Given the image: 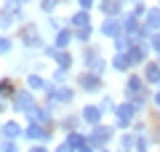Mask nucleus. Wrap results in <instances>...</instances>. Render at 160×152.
I'll list each match as a JSON object with an SVG mask.
<instances>
[{
	"instance_id": "nucleus-47",
	"label": "nucleus",
	"mask_w": 160,
	"mask_h": 152,
	"mask_svg": "<svg viewBox=\"0 0 160 152\" xmlns=\"http://www.w3.org/2000/svg\"><path fill=\"white\" fill-rule=\"evenodd\" d=\"M78 152H99V149H96V147H93V144H91V141H86V144L80 147V149H78Z\"/></svg>"
},
{
	"instance_id": "nucleus-54",
	"label": "nucleus",
	"mask_w": 160,
	"mask_h": 152,
	"mask_svg": "<svg viewBox=\"0 0 160 152\" xmlns=\"http://www.w3.org/2000/svg\"><path fill=\"white\" fill-rule=\"evenodd\" d=\"M158 88H160V83H158Z\"/></svg>"
},
{
	"instance_id": "nucleus-19",
	"label": "nucleus",
	"mask_w": 160,
	"mask_h": 152,
	"mask_svg": "<svg viewBox=\"0 0 160 152\" xmlns=\"http://www.w3.org/2000/svg\"><path fill=\"white\" fill-rule=\"evenodd\" d=\"M96 11L102 13V16H123V13H126V6H123L120 0H99Z\"/></svg>"
},
{
	"instance_id": "nucleus-36",
	"label": "nucleus",
	"mask_w": 160,
	"mask_h": 152,
	"mask_svg": "<svg viewBox=\"0 0 160 152\" xmlns=\"http://www.w3.org/2000/svg\"><path fill=\"white\" fill-rule=\"evenodd\" d=\"M149 147H152L149 136L147 134H136V149H133V152H149Z\"/></svg>"
},
{
	"instance_id": "nucleus-33",
	"label": "nucleus",
	"mask_w": 160,
	"mask_h": 152,
	"mask_svg": "<svg viewBox=\"0 0 160 152\" xmlns=\"http://www.w3.org/2000/svg\"><path fill=\"white\" fill-rule=\"evenodd\" d=\"M13 48H16V43L11 35H0V56H11Z\"/></svg>"
},
{
	"instance_id": "nucleus-37",
	"label": "nucleus",
	"mask_w": 160,
	"mask_h": 152,
	"mask_svg": "<svg viewBox=\"0 0 160 152\" xmlns=\"http://www.w3.org/2000/svg\"><path fill=\"white\" fill-rule=\"evenodd\" d=\"M91 69H93V72H96V75H104V72H107V69H109V59H104V53H102V56H99L96 62L91 64Z\"/></svg>"
},
{
	"instance_id": "nucleus-8",
	"label": "nucleus",
	"mask_w": 160,
	"mask_h": 152,
	"mask_svg": "<svg viewBox=\"0 0 160 152\" xmlns=\"http://www.w3.org/2000/svg\"><path fill=\"white\" fill-rule=\"evenodd\" d=\"M53 131L56 128H48V125H43V123H38V120H29L27 125H24V136L22 139L24 141H43V144H51L53 141Z\"/></svg>"
},
{
	"instance_id": "nucleus-16",
	"label": "nucleus",
	"mask_w": 160,
	"mask_h": 152,
	"mask_svg": "<svg viewBox=\"0 0 160 152\" xmlns=\"http://www.w3.org/2000/svg\"><path fill=\"white\" fill-rule=\"evenodd\" d=\"M152 91H155L152 85H147V88H144V91H139V94H133L131 99H128V101H131V104H133V107H136L139 118H142V115L147 112V107H152Z\"/></svg>"
},
{
	"instance_id": "nucleus-12",
	"label": "nucleus",
	"mask_w": 160,
	"mask_h": 152,
	"mask_svg": "<svg viewBox=\"0 0 160 152\" xmlns=\"http://www.w3.org/2000/svg\"><path fill=\"white\" fill-rule=\"evenodd\" d=\"M128 59H131L133 69H142L144 64L152 59V48H149V43H133L131 48H128Z\"/></svg>"
},
{
	"instance_id": "nucleus-28",
	"label": "nucleus",
	"mask_w": 160,
	"mask_h": 152,
	"mask_svg": "<svg viewBox=\"0 0 160 152\" xmlns=\"http://www.w3.org/2000/svg\"><path fill=\"white\" fill-rule=\"evenodd\" d=\"M16 24H19V22H16V16L0 6V35H11V29L16 27Z\"/></svg>"
},
{
	"instance_id": "nucleus-11",
	"label": "nucleus",
	"mask_w": 160,
	"mask_h": 152,
	"mask_svg": "<svg viewBox=\"0 0 160 152\" xmlns=\"http://www.w3.org/2000/svg\"><path fill=\"white\" fill-rule=\"evenodd\" d=\"M120 32H123V19L120 16H102V22H99V27H96V35L112 40V38H118Z\"/></svg>"
},
{
	"instance_id": "nucleus-6",
	"label": "nucleus",
	"mask_w": 160,
	"mask_h": 152,
	"mask_svg": "<svg viewBox=\"0 0 160 152\" xmlns=\"http://www.w3.org/2000/svg\"><path fill=\"white\" fill-rule=\"evenodd\" d=\"M8 104H11V109L16 115H27L29 109L38 107L40 101H38V94H35V91H29L27 85H22V88H16V94H13V99L8 101Z\"/></svg>"
},
{
	"instance_id": "nucleus-31",
	"label": "nucleus",
	"mask_w": 160,
	"mask_h": 152,
	"mask_svg": "<svg viewBox=\"0 0 160 152\" xmlns=\"http://www.w3.org/2000/svg\"><path fill=\"white\" fill-rule=\"evenodd\" d=\"M13 94H16V83H13V78H8V75H6V78H0V96L11 101Z\"/></svg>"
},
{
	"instance_id": "nucleus-32",
	"label": "nucleus",
	"mask_w": 160,
	"mask_h": 152,
	"mask_svg": "<svg viewBox=\"0 0 160 152\" xmlns=\"http://www.w3.org/2000/svg\"><path fill=\"white\" fill-rule=\"evenodd\" d=\"M59 6H62V0H38V8L43 16H53L59 11Z\"/></svg>"
},
{
	"instance_id": "nucleus-51",
	"label": "nucleus",
	"mask_w": 160,
	"mask_h": 152,
	"mask_svg": "<svg viewBox=\"0 0 160 152\" xmlns=\"http://www.w3.org/2000/svg\"><path fill=\"white\" fill-rule=\"evenodd\" d=\"M22 3H24V6H29V3H32V0H22Z\"/></svg>"
},
{
	"instance_id": "nucleus-2",
	"label": "nucleus",
	"mask_w": 160,
	"mask_h": 152,
	"mask_svg": "<svg viewBox=\"0 0 160 152\" xmlns=\"http://www.w3.org/2000/svg\"><path fill=\"white\" fill-rule=\"evenodd\" d=\"M19 43H22L27 51H43L48 45L46 38L40 35V27L35 22H22L19 24Z\"/></svg>"
},
{
	"instance_id": "nucleus-27",
	"label": "nucleus",
	"mask_w": 160,
	"mask_h": 152,
	"mask_svg": "<svg viewBox=\"0 0 160 152\" xmlns=\"http://www.w3.org/2000/svg\"><path fill=\"white\" fill-rule=\"evenodd\" d=\"M64 141H67V144L72 147L75 152H78L80 147H83V144L88 141V134H86L83 128H78V131H67V134H64Z\"/></svg>"
},
{
	"instance_id": "nucleus-13",
	"label": "nucleus",
	"mask_w": 160,
	"mask_h": 152,
	"mask_svg": "<svg viewBox=\"0 0 160 152\" xmlns=\"http://www.w3.org/2000/svg\"><path fill=\"white\" fill-rule=\"evenodd\" d=\"M80 115H83V123L91 128V125H99V123H104V109H102V104L99 101H88V104H83L80 107Z\"/></svg>"
},
{
	"instance_id": "nucleus-39",
	"label": "nucleus",
	"mask_w": 160,
	"mask_h": 152,
	"mask_svg": "<svg viewBox=\"0 0 160 152\" xmlns=\"http://www.w3.org/2000/svg\"><path fill=\"white\" fill-rule=\"evenodd\" d=\"M147 3H144V0H136V3H133V6H131V13H133V16H139V19H144V13H147Z\"/></svg>"
},
{
	"instance_id": "nucleus-29",
	"label": "nucleus",
	"mask_w": 160,
	"mask_h": 152,
	"mask_svg": "<svg viewBox=\"0 0 160 152\" xmlns=\"http://www.w3.org/2000/svg\"><path fill=\"white\" fill-rule=\"evenodd\" d=\"M93 35H96V24L83 27V29H75V43L78 45H88V43H93Z\"/></svg>"
},
{
	"instance_id": "nucleus-42",
	"label": "nucleus",
	"mask_w": 160,
	"mask_h": 152,
	"mask_svg": "<svg viewBox=\"0 0 160 152\" xmlns=\"http://www.w3.org/2000/svg\"><path fill=\"white\" fill-rule=\"evenodd\" d=\"M24 152H53V149H51V144H43V141H32V144H29Z\"/></svg>"
},
{
	"instance_id": "nucleus-30",
	"label": "nucleus",
	"mask_w": 160,
	"mask_h": 152,
	"mask_svg": "<svg viewBox=\"0 0 160 152\" xmlns=\"http://www.w3.org/2000/svg\"><path fill=\"white\" fill-rule=\"evenodd\" d=\"M109 43H112V51H115V53H126V51L133 45V43H131V38H128L126 32H120L118 38H112Z\"/></svg>"
},
{
	"instance_id": "nucleus-45",
	"label": "nucleus",
	"mask_w": 160,
	"mask_h": 152,
	"mask_svg": "<svg viewBox=\"0 0 160 152\" xmlns=\"http://www.w3.org/2000/svg\"><path fill=\"white\" fill-rule=\"evenodd\" d=\"M53 152H75V149H72V147H69V144H67V141H64V139H62V141H59V144H56V147H53Z\"/></svg>"
},
{
	"instance_id": "nucleus-18",
	"label": "nucleus",
	"mask_w": 160,
	"mask_h": 152,
	"mask_svg": "<svg viewBox=\"0 0 160 152\" xmlns=\"http://www.w3.org/2000/svg\"><path fill=\"white\" fill-rule=\"evenodd\" d=\"M102 56V45H96V43H88V45H83V51H80V67L83 69H91V64L96 62V59Z\"/></svg>"
},
{
	"instance_id": "nucleus-44",
	"label": "nucleus",
	"mask_w": 160,
	"mask_h": 152,
	"mask_svg": "<svg viewBox=\"0 0 160 152\" xmlns=\"http://www.w3.org/2000/svg\"><path fill=\"white\" fill-rule=\"evenodd\" d=\"M131 131H133V134H149V125L144 123V120H139V118H136V123H133V128H131Z\"/></svg>"
},
{
	"instance_id": "nucleus-15",
	"label": "nucleus",
	"mask_w": 160,
	"mask_h": 152,
	"mask_svg": "<svg viewBox=\"0 0 160 152\" xmlns=\"http://www.w3.org/2000/svg\"><path fill=\"white\" fill-rule=\"evenodd\" d=\"M67 24H69L72 29L91 27V24H93V11H86V8H75V11L67 16Z\"/></svg>"
},
{
	"instance_id": "nucleus-5",
	"label": "nucleus",
	"mask_w": 160,
	"mask_h": 152,
	"mask_svg": "<svg viewBox=\"0 0 160 152\" xmlns=\"http://www.w3.org/2000/svg\"><path fill=\"white\" fill-rule=\"evenodd\" d=\"M40 53H43V56L51 62V67L67 69V72H72V69H75V53H72L69 48H67V51H62V48H56L53 43H48L46 48L40 51Z\"/></svg>"
},
{
	"instance_id": "nucleus-3",
	"label": "nucleus",
	"mask_w": 160,
	"mask_h": 152,
	"mask_svg": "<svg viewBox=\"0 0 160 152\" xmlns=\"http://www.w3.org/2000/svg\"><path fill=\"white\" fill-rule=\"evenodd\" d=\"M75 85L80 94H88V96L104 94V75H96L93 69H80L75 75Z\"/></svg>"
},
{
	"instance_id": "nucleus-35",
	"label": "nucleus",
	"mask_w": 160,
	"mask_h": 152,
	"mask_svg": "<svg viewBox=\"0 0 160 152\" xmlns=\"http://www.w3.org/2000/svg\"><path fill=\"white\" fill-rule=\"evenodd\" d=\"M69 75H72V72H67V69L51 67V80H53V83H69Z\"/></svg>"
},
{
	"instance_id": "nucleus-46",
	"label": "nucleus",
	"mask_w": 160,
	"mask_h": 152,
	"mask_svg": "<svg viewBox=\"0 0 160 152\" xmlns=\"http://www.w3.org/2000/svg\"><path fill=\"white\" fill-rule=\"evenodd\" d=\"M152 109H160V88L152 91Z\"/></svg>"
},
{
	"instance_id": "nucleus-25",
	"label": "nucleus",
	"mask_w": 160,
	"mask_h": 152,
	"mask_svg": "<svg viewBox=\"0 0 160 152\" xmlns=\"http://www.w3.org/2000/svg\"><path fill=\"white\" fill-rule=\"evenodd\" d=\"M0 6L6 8V11H11L13 16H16V22H19V24H22V22H27V11H24L27 6H24L22 0H3Z\"/></svg>"
},
{
	"instance_id": "nucleus-41",
	"label": "nucleus",
	"mask_w": 160,
	"mask_h": 152,
	"mask_svg": "<svg viewBox=\"0 0 160 152\" xmlns=\"http://www.w3.org/2000/svg\"><path fill=\"white\" fill-rule=\"evenodd\" d=\"M46 19H48V27H51L53 32H59V29H62L64 24H67V19H59L56 13H53V16H46Z\"/></svg>"
},
{
	"instance_id": "nucleus-26",
	"label": "nucleus",
	"mask_w": 160,
	"mask_h": 152,
	"mask_svg": "<svg viewBox=\"0 0 160 152\" xmlns=\"http://www.w3.org/2000/svg\"><path fill=\"white\" fill-rule=\"evenodd\" d=\"M118 149L120 152H133L136 149V134L133 131H120L118 134Z\"/></svg>"
},
{
	"instance_id": "nucleus-17",
	"label": "nucleus",
	"mask_w": 160,
	"mask_h": 152,
	"mask_svg": "<svg viewBox=\"0 0 160 152\" xmlns=\"http://www.w3.org/2000/svg\"><path fill=\"white\" fill-rule=\"evenodd\" d=\"M142 75H144V80H147V85L158 88V83H160V56L149 59V62L142 67Z\"/></svg>"
},
{
	"instance_id": "nucleus-48",
	"label": "nucleus",
	"mask_w": 160,
	"mask_h": 152,
	"mask_svg": "<svg viewBox=\"0 0 160 152\" xmlns=\"http://www.w3.org/2000/svg\"><path fill=\"white\" fill-rule=\"evenodd\" d=\"M6 109H11V107H8V99L0 96V115H6Z\"/></svg>"
},
{
	"instance_id": "nucleus-53",
	"label": "nucleus",
	"mask_w": 160,
	"mask_h": 152,
	"mask_svg": "<svg viewBox=\"0 0 160 152\" xmlns=\"http://www.w3.org/2000/svg\"><path fill=\"white\" fill-rule=\"evenodd\" d=\"M158 6H160V0H158Z\"/></svg>"
},
{
	"instance_id": "nucleus-7",
	"label": "nucleus",
	"mask_w": 160,
	"mask_h": 152,
	"mask_svg": "<svg viewBox=\"0 0 160 152\" xmlns=\"http://www.w3.org/2000/svg\"><path fill=\"white\" fill-rule=\"evenodd\" d=\"M86 134H88V141H91L96 149H102V147H109L115 139H118V128H115V125H107V123L91 125Z\"/></svg>"
},
{
	"instance_id": "nucleus-1",
	"label": "nucleus",
	"mask_w": 160,
	"mask_h": 152,
	"mask_svg": "<svg viewBox=\"0 0 160 152\" xmlns=\"http://www.w3.org/2000/svg\"><path fill=\"white\" fill-rule=\"evenodd\" d=\"M75 96H78V88L69 83H53L51 78H48V85L46 91H43V101L46 104H51V107H69L75 101Z\"/></svg>"
},
{
	"instance_id": "nucleus-43",
	"label": "nucleus",
	"mask_w": 160,
	"mask_h": 152,
	"mask_svg": "<svg viewBox=\"0 0 160 152\" xmlns=\"http://www.w3.org/2000/svg\"><path fill=\"white\" fill-rule=\"evenodd\" d=\"M96 3H99V0H75V6L86 8V11H96Z\"/></svg>"
},
{
	"instance_id": "nucleus-52",
	"label": "nucleus",
	"mask_w": 160,
	"mask_h": 152,
	"mask_svg": "<svg viewBox=\"0 0 160 152\" xmlns=\"http://www.w3.org/2000/svg\"><path fill=\"white\" fill-rule=\"evenodd\" d=\"M62 3H69V0H62Z\"/></svg>"
},
{
	"instance_id": "nucleus-14",
	"label": "nucleus",
	"mask_w": 160,
	"mask_h": 152,
	"mask_svg": "<svg viewBox=\"0 0 160 152\" xmlns=\"http://www.w3.org/2000/svg\"><path fill=\"white\" fill-rule=\"evenodd\" d=\"M80 125H86L83 123V115L80 112H64L62 118H56V131H62V134H67V131H78Z\"/></svg>"
},
{
	"instance_id": "nucleus-21",
	"label": "nucleus",
	"mask_w": 160,
	"mask_h": 152,
	"mask_svg": "<svg viewBox=\"0 0 160 152\" xmlns=\"http://www.w3.org/2000/svg\"><path fill=\"white\" fill-rule=\"evenodd\" d=\"M24 85H27L29 91H35V94H43L46 91V85H48V78L43 72H27V78H24Z\"/></svg>"
},
{
	"instance_id": "nucleus-9",
	"label": "nucleus",
	"mask_w": 160,
	"mask_h": 152,
	"mask_svg": "<svg viewBox=\"0 0 160 152\" xmlns=\"http://www.w3.org/2000/svg\"><path fill=\"white\" fill-rule=\"evenodd\" d=\"M24 120H38V123H43V125H48V128H56V107H51V104H38L35 109H29L27 115H24Z\"/></svg>"
},
{
	"instance_id": "nucleus-24",
	"label": "nucleus",
	"mask_w": 160,
	"mask_h": 152,
	"mask_svg": "<svg viewBox=\"0 0 160 152\" xmlns=\"http://www.w3.org/2000/svg\"><path fill=\"white\" fill-rule=\"evenodd\" d=\"M142 22H144V27H147L149 32H158V29H160V6H158V3L147 8V13H144Z\"/></svg>"
},
{
	"instance_id": "nucleus-34",
	"label": "nucleus",
	"mask_w": 160,
	"mask_h": 152,
	"mask_svg": "<svg viewBox=\"0 0 160 152\" xmlns=\"http://www.w3.org/2000/svg\"><path fill=\"white\" fill-rule=\"evenodd\" d=\"M99 104H102V109H104L107 115H112V112H115V107H118V101H115V96H109V94H102Z\"/></svg>"
},
{
	"instance_id": "nucleus-23",
	"label": "nucleus",
	"mask_w": 160,
	"mask_h": 152,
	"mask_svg": "<svg viewBox=\"0 0 160 152\" xmlns=\"http://www.w3.org/2000/svg\"><path fill=\"white\" fill-rule=\"evenodd\" d=\"M24 136V125L19 123V120H3V139H13V141H19Z\"/></svg>"
},
{
	"instance_id": "nucleus-20",
	"label": "nucleus",
	"mask_w": 160,
	"mask_h": 152,
	"mask_svg": "<svg viewBox=\"0 0 160 152\" xmlns=\"http://www.w3.org/2000/svg\"><path fill=\"white\" fill-rule=\"evenodd\" d=\"M72 43H75V29L69 27V24H64L59 32H53V45H56V48L67 51V48H72Z\"/></svg>"
},
{
	"instance_id": "nucleus-49",
	"label": "nucleus",
	"mask_w": 160,
	"mask_h": 152,
	"mask_svg": "<svg viewBox=\"0 0 160 152\" xmlns=\"http://www.w3.org/2000/svg\"><path fill=\"white\" fill-rule=\"evenodd\" d=\"M99 152H118V149H109V147H102V149H99Z\"/></svg>"
},
{
	"instance_id": "nucleus-22",
	"label": "nucleus",
	"mask_w": 160,
	"mask_h": 152,
	"mask_svg": "<svg viewBox=\"0 0 160 152\" xmlns=\"http://www.w3.org/2000/svg\"><path fill=\"white\" fill-rule=\"evenodd\" d=\"M109 69H115V72H120V75L131 72L133 64H131V59H128V51H126V53H112V59H109Z\"/></svg>"
},
{
	"instance_id": "nucleus-10",
	"label": "nucleus",
	"mask_w": 160,
	"mask_h": 152,
	"mask_svg": "<svg viewBox=\"0 0 160 152\" xmlns=\"http://www.w3.org/2000/svg\"><path fill=\"white\" fill-rule=\"evenodd\" d=\"M144 88H147V80H144L142 69H131L126 75V83H123V99H131L133 94H139Z\"/></svg>"
},
{
	"instance_id": "nucleus-50",
	"label": "nucleus",
	"mask_w": 160,
	"mask_h": 152,
	"mask_svg": "<svg viewBox=\"0 0 160 152\" xmlns=\"http://www.w3.org/2000/svg\"><path fill=\"white\" fill-rule=\"evenodd\" d=\"M0 141H3V120H0Z\"/></svg>"
},
{
	"instance_id": "nucleus-4",
	"label": "nucleus",
	"mask_w": 160,
	"mask_h": 152,
	"mask_svg": "<svg viewBox=\"0 0 160 152\" xmlns=\"http://www.w3.org/2000/svg\"><path fill=\"white\" fill-rule=\"evenodd\" d=\"M136 118H139L136 107H133L128 99H123V101H118V107H115V112H112V125L118 128V134L120 131H131L133 123H136Z\"/></svg>"
},
{
	"instance_id": "nucleus-40",
	"label": "nucleus",
	"mask_w": 160,
	"mask_h": 152,
	"mask_svg": "<svg viewBox=\"0 0 160 152\" xmlns=\"http://www.w3.org/2000/svg\"><path fill=\"white\" fill-rule=\"evenodd\" d=\"M149 48H152V56H160V29L149 35Z\"/></svg>"
},
{
	"instance_id": "nucleus-38",
	"label": "nucleus",
	"mask_w": 160,
	"mask_h": 152,
	"mask_svg": "<svg viewBox=\"0 0 160 152\" xmlns=\"http://www.w3.org/2000/svg\"><path fill=\"white\" fill-rule=\"evenodd\" d=\"M0 152H22V147H19V141H13V139H3L0 141Z\"/></svg>"
},
{
	"instance_id": "nucleus-55",
	"label": "nucleus",
	"mask_w": 160,
	"mask_h": 152,
	"mask_svg": "<svg viewBox=\"0 0 160 152\" xmlns=\"http://www.w3.org/2000/svg\"><path fill=\"white\" fill-rule=\"evenodd\" d=\"M0 3H3V0H0Z\"/></svg>"
}]
</instances>
